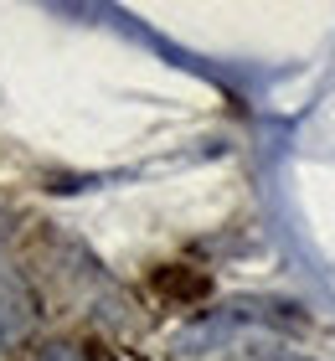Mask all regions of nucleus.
I'll return each mask as SVG.
<instances>
[{
    "label": "nucleus",
    "instance_id": "f257e3e1",
    "mask_svg": "<svg viewBox=\"0 0 335 361\" xmlns=\"http://www.w3.org/2000/svg\"><path fill=\"white\" fill-rule=\"evenodd\" d=\"M31 325V300L21 284H11V279H0V346H11V341H21Z\"/></svg>",
    "mask_w": 335,
    "mask_h": 361
},
{
    "label": "nucleus",
    "instance_id": "f03ea898",
    "mask_svg": "<svg viewBox=\"0 0 335 361\" xmlns=\"http://www.w3.org/2000/svg\"><path fill=\"white\" fill-rule=\"evenodd\" d=\"M42 361H93L83 346H67V341H57V346H47L42 351Z\"/></svg>",
    "mask_w": 335,
    "mask_h": 361
}]
</instances>
